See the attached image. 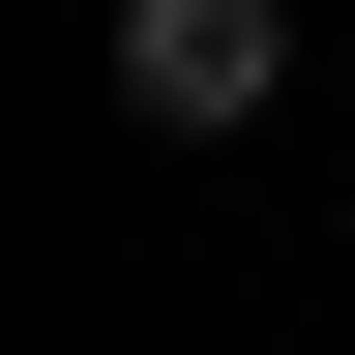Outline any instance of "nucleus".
Wrapping results in <instances>:
<instances>
[{
  "mask_svg": "<svg viewBox=\"0 0 355 355\" xmlns=\"http://www.w3.org/2000/svg\"><path fill=\"white\" fill-rule=\"evenodd\" d=\"M266 89H296V0H119V119L148 148H237Z\"/></svg>",
  "mask_w": 355,
  "mask_h": 355,
  "instance_id": "f257e3e1",
  "label": "nucleus"
}]
</instances>
